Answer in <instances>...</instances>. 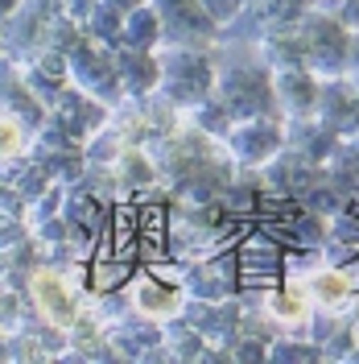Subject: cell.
Returning <instances> with one entry per match:
<instances>
[{
  "label": "cell",
  "instance_id": "cell-1",
  "mask_svg": "<svg viewBox=\"0 0 359 364\" xmlns=\"http://www.w3.org/2000/svg\"><path fill=\"white\" fill-rule=\"evenodd\" d=\"M215 100L227 108L231 120H248V116H269L277 95H272V75L265 58L256 54H231L227 67H215Z\"/></svg>",
  "mask_w": 359,
  "mask_h": 364
},
{
  "label": "cell",
  "instance_id": "cell-4",
  "mask_svg": "<svg viewBox=\"0 0 359 364\" xmlns=\"http://www.w3.org/2000/svg\"><path fill=\"white\" fill-rule=\"evenodd\" d=\"M158 9V25L165 33L170 46H199V42H211L219 21L202 9L199 0H153Z\"/></svg>",
  "mask_w": 359,
  "mask_h": 364
},
{
  "label": "cell",
  "instance_id": "cell-5",
  "mask_svg": "<svg viewBox=\"0 0 359 364\" xmlns=\"http://www.w3.org/2000/svg\"><path fill=\"white\" fill-rule=\"evenodd\" d=\"M29 290H33V306L38 315L50 323V327H70L79 318V306H74V290L67 286V277L58 269H38L29 277Z\"/></svg>",
  "mask_w": 359,
  "mask_h": 364
},
{
  "label": "cell",
  "instance_id": "cell-20",
  "mask_svg": "<svg viewBox=\"0 0 359 364\" xmlns=\"http://www.w3.org/2000/svg\"><path fill=\"white\" fill-rule=\"evenodd\" d=\"M351 149H355V154H359V133H355V141H351Z\"/></svg>",
  "mask_w": 359,
  "mask_h": 364
},
{
  "label": "cell",
  "instance_id": "cell-7",
  "mask_svg": "<svg viewBox=\"0 0 359 364\" xmlns=\"http://www.w3.org/2000/svg\"><path fill=\"white\" fill-rule=\"evenodd\" d=\"M133 311L145 318H170L182 311V282L165 269H145L133 282Z\"/></svg>",
  "mask_w": 359,
  "mask_h": 364
},
{
  "label": "cell",
  "instance_id": "cell-19",
  "mask_svg": "<svg viewBox=\"0 0 359 364\" xmlns=\"http://www.w3.org/2000/svg\"><path fill=\"white\" fill-rule=\"evenodd\" d=\"M112 4H116V9H120V13H133V9H136V4H140V0H112Z\"/></svg>",
  "mask_w": 359,
  "mask_h": 364
},
{
  "label": "cell",
  "instance_id": "cell-6",
  "mask_svg": "<svg viewBox=\"0 0 359 364\" xmlns=\"http://www.w3.org/2000/svg\"><path fill=\"white\" fill-rule=\"evenodd\" d=\"M281 145H285V136H281V129L272 124L269 116H248L236 129H227V149L244 161V166H260Z\"/></svg>",
  "mask_w": 359,
  "mask_h": 364
},
{
  "label": "cell",
  "instance_id": "cell-2",
  "mask_svg": "<svg viewBox=\"0 0 359 364\" xmlns=\"http://www.w3.org/2000/svg\"><path fill=\"white\" fill-rule=\"evenodd\" d=\"M158 87L174 108H194L215 87V67L194 46H170L158 63Z\"/></svg>",
  "mask_w": 359,
  "mask_h": 364
},
{
  "label": "cell",
  "instance_id": "cell-8",
  "mask_svg": "<svg viewBox=\"0 0 359 364\" xmlns=\"http://www.w3.org/2000/svg\"><path fill=\"white\" fill-rule=\"evenodd\" d=\"M67 67L74 70V79H79L91 95H99V91H104V100H116V91H120V75H116V63L99 50V46L79 42L67 54Z\"/></svg>",
  "mask_w": 359,
  "mask_h": 364
},
{
  "label": "cell",
  "instance_id": "cell-10",
  "mask_svg": "<svg viewBox=\"0 0 359 364\" xmlns=\"http://www.w3.org/2000/svg\"><path fill=\"white\" fill-rule=\"evenodd\" d=\"M318 112H322V124L335 136H355L359 133V87H351V83L318 87Z\"/></svg>",
  "mask_w": 359,
  "mask_h": 364
},
{
  "label": "cell",
  "instance_id": "cell-17",
  "mask_svg": "<svg viewBox=\"0 0 359 364\" xmlns=\"http://www.w3.org/2000/svg\"><path fill=\"white\" fill-rule=\"evenodd\" d=\"M202 9L215 17V21L223 25V21H236L240 17V9H244V0H199Z\"/></svg>",
  "mask_w": 359,
  "mask_h": 364
},
{
  "label": "cell",
  "instance_id": "cell-12",
  "mask_svg": "<svg viewBox=\"0 0 359 364\" xmlns=\"http://www.w3.org/2000/svg\"><path fill=\"white\" fill-rule=\"evenodd\" d=\"M335 133L326 129V124H293V154H302L306 161H314V166H322V161H331V154H335Z\"/></svg>",
  "mask_w": 359,
  "mask_h": 364
},
{
  "label": "cell",
  "instance_id": "cell-14",
  "mask_svg": "<svg viewBox=\"0 0 359 364\" xmlns=\"http://www.w3.org/2000/svg\"><path fill=\"white\" fill-rule=\"evenodd\" d=\"M120 38H124V46H128V50H149V46L161 38L158 13H149V9H140V4H136L133 17H128V21H124V29H120Z\"/></svg>",
  "mask_w": 359,
  "mask_h": 364
},
{
  "label": "cell",
  "instance_id": "cell-9",
  "mask_svg": "<svg viewBox=\"0 0 359 364\" xmlns=\"http://www.w3.org/2000/svg\"><path fill=\"white\" fill-rule=\"evenodd\" d=\"M272 95H277V104H281L293 120L310 116L318 108V79H314V70H306V67H277V70H272Z\"/></svg>",
  "mask_w": 359,
  "mask_h": 364
},
{
  "label": "cell",
  "instance_id": "cell-13",
  "mask_svg": "<svg viewBox=\"0 0 359 364\" xmlns=\"http://www.w3.org/2000/svg\"><path fill=\"white\" fill-rule=\"evenodd\" d=\"M116 75H120V83L128 91H149L158 83V63H149L145 50H128L124 46V54L116 58Z\"/></svg>",
  "mask_w": 359,
  "mask_h": 364
},
{
  "label": "cell",
  "instance_id": "cell-18",
  "mask_svg": "<svg viewBox=\"0 0 359 364\" xmlns=\"http://www.w3.org/2000/svg\"><path fill=\"white\" fill-rule=\"evenodd\" d=\"M347 63H351V67L359 70V33L351 38V42H347Z\"/></svg>",
  "mask_w": 359,
  "mask_h": 364
},
{
  "label": "cell",
  "instance_id": "cell-15",
  "mask_svg": "<svg viewBox=\"0 0 359 364\" xmlns=\"http://www.w3.org/2000/svg\"><path fill=\"white\" fill-rule=\"evenodd\" d=\"M25 154V129L17 116L0 112V161H13Z\"/></svg>",
  "mask_w": 359,
  "mask_h": 364
},
{
  "label": "cell",
  "instance_id": "cell-16",
  "mask_svg": "<svg viewBox=\"0 0 359 364\" xmlns=\"http://www.w3.org/2000/svg\"><path fill=\"white\" fill-rule=\"evenodd\" d=\"M318 343H281L272 348V360H318Z\"/></svg>",
  "mask_w": 359,
  "mask_h": 364
},
{
  "label": "cell",
  "instance_id": "cell-3",
  "mask_svg": "<svg viewBox=\"0 0 359 364\" xmlns=\"http://www.w3.org/2000/svg\"><path fill=\"white\" fill-rule=\"evenodd\" d=\"M293 33L302 38V54H306V70L314 75H338L347 67V29L331 17V13H306L293 25Z\"/></svg>",
  "mask_w": 359,
  "mask_h": 364
},
{
  "label": "cell",
  "instance_id": "cell-11",
  "mask_svg": "<svg viewBox=\"0 0 359 364\" xmlns=\"http://www.w3.org/2000/svg\"><path fill=\"white\" fill-rule=\"evenodd\" d=\"M351 294H355V286H351V277L338 269V265H318V269H310L306 298L318 302L322 311H343L351 302Z\"/></svg>",
  "mask_w": 359,
  "mask_h": 364
}]
</instances>
